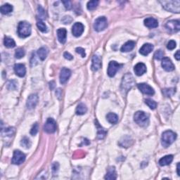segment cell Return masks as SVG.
Here are the masks:
<instances>
[{"mask_svg":"<svg viewBox=\"0 0 180 180\" xmlns=\"http://www.w3.org/2000/svg\"><path fill=\"white\" fill-rule=\"evenodd\" d=\"M135 84V80L134 79V77L131 73H127L124 75L122 80L120 89L123 94L126 95L128 91L131 89V88L133 87Z\"/></svg>","mask_w":180,"mask_h":180,"instance_id":"6da1fadb","label":"cell"},{"mask_svg":"<svg viewBox=\"0 0 180 180\" xmlns=\"http://www.w3.org/2000/svg\"><path fill=\"white\" fill-rule=\"evenodd\" d=\"M160 3L162 4L163 9L166 11L173 12V13H179L180 11V1H161Z\"/></svg>","mask_w":180,"mask_h":180,"instance_id":"7a4b0ae2","label":"cell"},{"mask_svg":"<svg viewBox=\"0 0 180 180\" xmlns=\"http://www.w3.org/2000/svg\"><path fill=\"white\" fill-rule=\"evenodd\" d=\"M134 120L138 125L141 127H147L149 124V116L144 111H137L134 115Z\"/></svg>","mask_w":180,"mask_h":180,"instance_id":"3957f363","label":"cell"},{"mask_svg":"<svg viewBox=\"0 0 180 180\" xmlns=\"http://www.w3.org/2000/svg\"><path fill=\"white\" fill-rule=\"evenodd\" d=\"M18 34L21 38L29 37L31 34V25L26 21H21L18 25Z\"/></svg>","mask_w":180,"mask_h":180,"instance_id":"277c9868","label":"cell"},{"mask_svg":"<svg viewBox=\"0 0 180 180\" xmlns=\"http://www.w3.org/2000/svg\"><path fill=\"white\" fill-rule=\"evenodd\" d=\"M177 138V135L171 130H167L164 132L162 135V145L165 148L168 147L170 145H171L174 141H175Z\"/></svg>","mask_w":180,"mask_h":180,"instance_id":"5b68a950","label":"cell"},{"mask_svg":"<svg viewBox=\"0 0 180 180\" xmlns=\"http://www.w3.org/2000/svg\"><path fill=\"white\" fill-rule=\"evenodd\" d=\"M107 25L108 23L106 18L104 16H101L98 18L95 21L94 24V28L96 31L101 32L106 28Z\"/></svg>","mask_w":180,"mask_h":180,"instance_id":"8992f818","label":"cell"},{"mask_svg":"<svg viewBox=\"0 0 180 180\" xmlns=\"http://www.w3.org/2000/svg\"><path fill=\"white\" fill-rule=\"evenodd\" d=\"M25 160V155L19 150H16L13 152V155L12 158L11 163L14 165H21L24 163Z\"/></svg>","mask_w":180,"mask_h":180,"instance_id":"52a82bcc","label":"cell"},{"mask_svg":"<svg viewBox=\"0 0 180 180\" xmlns=\"http://www.w3.org/2000/svg\"><path fill=\"white\" fill-rule=\"evenodd\" d=\"M165 28L170 33H177L180 30L179 21L177 20H172V21H167V23L165 24Z\"/></svg>","mask_w":180,"mask_h":180,"instance_id":"ba28073f","label":"cell"},{"mask_svg":"<svg viewBox=\"0 0 180 180\" xmlns=\"http://www.w3.org/2000/svg\"><path fill=\"white\" fill-rule=\"evenodd\" d=\"M44 129H45L46 132L49 134L55 132L56 129H57V124H56L54 120L51 118H48L46 123L45 124V126H44Z\"/></svg>","mask_w":180,"mask_h":180,"instance_id":"9c48e42d","label":"cell"},{"mask_svg":"<svg viewBox=\"0 0 180 180\" xmlns=\"http://www.w3.org/2000/svg\"><path fill=\"white\" fill-rule=\"evenodd\" d=\"M121 66V65H120L118 63H117L116 61H111L109 63V68H108V75L109 77H113L115 75V74L118 72V71L120 69V67Z\"/></svg>","mask_w":180,"mask_h":180,"instance_id":"30bf717a","label":"cell"},{"mask_svg":"<svg viewBox=\"0 0 180 180\" xmlns=\"http://www.w3.org/2000/svg\"><path fill=\"white\" fill-rule=\"evenodd\" d=\"M137 87L140 91L142 93L145 94L153 95L155 94V91H154V89L153 88L146 83H140L137 85Z\"/></svg>","mask_w":180,"mask_h":180,"instance_id":"8fae6325","label":"cell"},{"mask_svg":"<svg viewBox=\"0 0 180 180\" xmlns=\"http://www.w3.org/2000/svg\"><path fill=\"white\" fill-rule=\"evenodd\" d=\"M71 75V71H70L68 68H63L61 71V73H60V83L62 85L65 84L67 83V81L68 80Z\"/></svg>","mask_w":180,"mask_h":180,"instance_id":"7c38bea8","label":"cell"},{"mask_svg":"<svg viewBox=\"0 0 180 180\" xmlns=\"http://www.w3.org/2000/svg\"><path fill=\"white\" fill-rule=\"evenodd\" d=\"M84 29H85V28H84V25L83 24L77 22V23H75L73 25V29H72V33H73V35L75 37H78L83 33Z\"/></svg>","mask_w":180,"mask_h":180,"instance_id":"4fadbf2b","label":"cell"},{"mask_svg":"<svg viewBox=\"0 0 180 180\" xmlns=\"http://www.w3.org/2000/svg\"><path fill=\"white\" fill-rule=\"evenodd\" d=\"M162 66L166 71H173L175 70V65L170 59L167 57H164L162 59Z\"/></svg>","mask_w":180,"mask_h":180,"instance_id":"5bb4252c","label":"cell"},{"mask_svg":"<svg viewBox=\"0 0 180 180\" xmlns=\"http://www.w3.org/2000/svg\"><path fill=\"white\" fill-rule=\"evenodd\" d=\"M38 103V96L37 94L30 95L27 100V107L28 109H35Z\"/></svg>","mask_w":180,"mask_h":180,"instance_id":"9a60e30c","label":"cell"},{"mask_svg":"<svg viewBox=\"0 0 180 180\" xmlns=\"http://www.w3.org/2000/svg\"><path fill=\"white\" fill-rule=\"evenodd\" d=\"M101 59L99 56L94 55L92 57V65L91 68L93 71H97L101 68Z\"/></svg>","mask_w":180,"mask_h":180,"instance_id":"2e32d148","label":"cell"},{"mask_svg":"<svg viewBox=\"0 0 180 180\" xmlns=\"http://www.w3.org/2000/svg\"><path fill=\"white\" fill-rule=\"evenodd\" d=\"M14 71L16 74L19 77H23L25 75L26 73V68L23 64L17 63L14 65Z\"/></svg>","mask_w":180,"mask_h":180,"instance_id":"e0dca14e","label":"cell"},{"mask_svg":"<svg viewBox=\"0 0 180 180\" xmlns=\"http://www.w3.org/2000/svg\"><path fill=\"white\" fill-rule=\"evenodd\" d=\"M134 71L137 76H141L147 72V67H146L144 63H139L135 66Z\"/></svg>","mask_w":180,"mask_h":180,"instance_id":"ac0fdd59","label":"cell"},{"mask_svg":"<svg viewBox=\"0 0 180 180\" xmlns=\"http://www.w3.org/2000/svg\"><path fill=\"white\" fill-rule=\"evenodd\" d=\"M144 25L149 28H155L158 26V22L154 18L150 17L144 20Z\"/></svg>","mask_w":180,"mask_h":180,"instance_id":"d6986e66","label":"cell"},{"mask_svg":"<svg viewBox=\"0 0 180 180\" xmlns=\"http://www.w3.org/2000/svg\"><path fill=\"white\" fill-rule=\"evenodd\" d=\"M153 49V46L151 44L147 43L144 44V45L141 47V49H139V53L143 56H147L151 52Z\"/></svg>","mask_w":180,"mask_h":180,"instance_id":"ffe728a7","label":"cell"},{"mask_svg":"<svg viewBox=\"0 0 180 180\" xmlns=\"http://www.w3.org/2000/svg\"><path fill=\"white\" fill-rule=\"evenodd\" d=\"M66 35L67 31L65 28H60L57 30V36L58 39L60 42V43L64 44L66 41Z\"/></svg>","mask_w":180,"mask_h":180,"instance_id":"44dd1931","label":"cell"},{"mask_svg":"<svg viewBox=\"0 0 180 180\" xmlns=\"http://www.w3.org/2000/svg\"><path fill=\"white\" fill-rule=\"evenodd\" d=\"M106 179H116L117 175L116 172H115V167H109L107 170V173L105 176Z\"/></svg>","mask_w":180,"mask_h":180,"instance_id":"7402d4cb","label":"cell"},{"mask_svg":"<svg viewBox=\"0 0 180 180\" xmlns=\"http://www.w3.org/2000/svg\"><path fill=\"white\" fill-rule=\"evenodd\" d=\"M135 47V42L134 41H128L121 47L122 52H128L132 50Z\"/></svg>","mask_w":180,"mask_h":180,"instance_id":"603a6c76","label":"cell"},{"mask_svg":"<svg viewBox=\"0 0 180 180\" xmlns=\"http://www.w3.org/2000/svg\"><path fill=\"white\" fill-rule=\"evenodd\" d=\"M173 161V156L172 155H165L159 161V165L161 166H165L168 165L172 163Z\"/></svg>","mask_w":180,"mask_h":180,"instance_id":"cb8c5ba5","label":"cell"},{"mask_svg":"<svg viewBox=\"0 0 180 180\" xmlns=\"http://www.w3.org/2000/svg\"><path fill=\"white\" fill-rule=\"evenodd\" d=\"M95 125L97 126V129H98V133H97V137L98 139H102L105 137V136L106 135V131L103 129V127H101V125H99V123H98L97 120L95 121Z\"/></svg>","mask_w":180,"mask_h":180,"instance_id":"d4e9b609","label":"cell"},{"mask_svg":"<svg viewBox=\"0 0 180 180\" xmlns=\"http://www.w3.org/2000/svg\"><path fill=\"white\" fill-rule=\"evenodd\" d=\"M106 119L109 123H110L112 125H115L118 122V116L115 113H109L107 114Z\"/></svg>","mask_w":180,"mask_h":180,"instance_id":"484cf974","label":"cell"},{"mask_svg":"<svg viewBox=\"0 0 180 180\" xmlns=\"http://www.w3.org/2000/svg\"><path fill=\"white\" fill-rule=\"evenodd\" d=\"M15 134V129L13 127H8L7 129H1V135L3 137H11Z\"/></svg>","mask_w":180,"mask_h":180,"instance_id":"4316f807","label":"cell"},{"mask_svg":"<svg viewBox=\"0 0 180 180\" xmlns=\"http://www.w3.org/2000/svg\"><path fill=\"white\" fill-rule=\"evenodd\" d=\"M48 54V49L46 47H41L40 49H38L37 55L42 61L45 60Z\"/></svg>","mask_w":180,"mask_h":180,"instance_id":"83f0119b","label":"cell"},{"mask_svg":"<svg viewBox=\"0 0 180 180\" xmlns=\"http://www.w3.org/2000/svg\"><path fill=\"white\" fill-rule=\"evenodd\" d=\"M87 108L85 104L83 103H80V104L77 106V109H76V114L77 115H84L87 113Z\"/></svg>","mask_w":180,"mask_h":180,"instance_id":"f1b7e54d","label":"cell"},{"mask_svg":"<svg viewBox=\"0 0 180 180\" xmlns=\"http://www.w3.org/2000/svg\"><path fill=\"white\" fill-rule=\"evenodd\" d=\"M0 11H1L2 14H8V13H11L13 11V7L11 4H6L1 6V8H0Z\"/></svg>","mask_w":180,"mask_h":180,"instance_id":"f546056e","label":"cell"},{"mask_svg":"<svg viewBox=\"0 0 180 180\" xmlns=\"http://www.w3.org/2000/svg\"><path fill=\"white\" fill-rule=\"evenodd\" d=\"M4 44L7 48H13L16 46V42L13 39L9 37H5L4 39Z\"/></svg>","mask_w":180,"mask_h":180,"instance_id":"4dcf8cb0","label":"cell"},{"mask_svg":"<svg viewBox=\"0 0 180 180\" xmlns=\"http://www.w3.org/2000/svg\"><path fill=\"white\" fill-rule=\"evenodd\" d=\"M37 26L38 28V29H39L41 32H42V33H46V32H47V25H45V23H44L42 21H40V20H39V21H37Z\"/></svg>","mask_w":180,"mask_h":180,"instance_id":"1f68e13d","label":"cell"},{"mask_svg":"<svg viewBox=\"0 0 180 180\" xmlns=\"http://www.w3.org/2000/svg\"><path fill=\"white\" fill-rule=\"evenodd\" d=\"M145 103H146V104H147L151 109L154 110V109H156L157 103H156V102L154 101L153 100L150 99H146L145 100Z\"/></svg>","mask_w":180,"mask_h":180,"instance_id":"d6a6232c","label":"cell"},{"mask_svg":"<svg viewBox=\"0 0 180 180\" xmlns=\"http://www.w3.org/2000/svg\"><path fill=\"white\" fill-rule=\"evenodd\" d=\"M98 4H99V1H96V0L90 1L87 3V9L90 11H92L98 7Z\"/></svg>","mask_w":180,"mask_h":180,"instance_id":"836d02e7","label":"cell"},{"mask_svg":"<svg viewBox=\"0 0 180 180\" xmlns=\"http://www.w3.org/2000/svg\"><path fill=\"white\" fill-rule=\"evenodd\" d=\"M24 56H25V51H24L23 49H22V48H19V49L16 50L15 57L16 58V59H21V58H23Z\"/></svg>","mask_w":180,"mask_h":180,"instance_id":"e575fe53","label":"cell"},{"mask_svg":"<svg viewBox=\"0 0 180 180\" xmlns=\"http://www.w3.org/2000/svg\"><path fill=\"white\" fill-rule=\"evenodd\" d=\"M38 14H39V18L40 19V21H42V19H45L46 16H47L46 11H45L43 8H42L41 7H38Z\"/></svg>","mask_w":180,"mask_h":180,"instance_id":"d590c367","label":"cell"},{"mask_svg":"<svg viewBox=\"0 0 180 180\" xmlns=\"http://www.w3.org/2000/svg\"><path fill=\"white\" fill-rule=\"evenodd\" d=\"M17 82L16 80H10L7 84V88L9 90H15L17 88Z\"/></svg>","mask_w":180,"mask_h":180,"instance_id":"8d00e7d4","label":"cell"},{"mask_svg":"<svg viewBox=\"0 0 180 180\" xmlns=\"http://www.w3.org/2000/svg\"><path fill=\"white\" fill-rule=\"evenodd\" d=\"M21 144L23 146V147H25V148H26V149H28V148H29L30 147L31 143H30V141L28 138L23 137L21 140Z\"/></svg>","mask_w":180,"mask_h":180,"instance_id":"74e56055","label":"cell"},{"mask_svg":"<svg viewBox=\"0 0 180 180\" xmlns=\"http://www.w3.org/2000/svg\"><path fill=\"white\" fill-rule=\"evenodd\" d=\"M164 54H164L162 50H157L155 54H154V58L156 60H161L164 58Z\"/></svg>","mask_w":180,"mask_h":180,"instance_id":"f35d334b","label":"cell"},{"mask_svg":"<svg viewBox=\"0 0 180 180\" xmlns=\"http://www.w3.org/2000/svg\"><path fill=\"white\" fill-rule=\"evenodd\" d=\"M166 97H170L175 93V89H165L163 91Z\"/></svg>","mask_w":180,"mask_h":180,"instance_id":"ab89813d","label":"cell"},{"mask_svg":"<svg viewBox=\"0 0 180 180\" xmlns=\"http://www.w3.org/2000/svg\"><path fill=\"white\" fill-rule=\"evenodd\" d=\"M38 129H39V126H38V124L36 123L34 124L33 127H32V129L30 130V134L33 136L36 135L38 132Z\"/></svg>","mask_w":180,"mask_h":180,"instance_id":"60d3db41","label":"cell"},{"mask_svg":"<svg viewBox=\"0 0 180 180\" xmlns=\"http://www.w3.org/2000/svg\"><path fill=\"white\" fill-rule=\"evenodd\" d=\"M76 52L77 54H79L81 55V57L83 58H85L86 57V54H85V50L83 49V48L82 47H77L75 49Z\"/></svg>","mask_w":180,"mask_h":180,"instance_id":"b9f144b4","label":"cell"},{"mask_svg":"<svg viewBox=\"0 0 180 180\" xmlns=\"http://www.w3.org/2000/svg\"><path fill=\"white\" fill-rule=\"evenodd\" d=\"M176 47V42L174 40L169 41V42L167 43V48L170 50H173Z\"/></svg>","mask_w":180,"mask_h":180,"instance_id":"7bdbcfd3","label":"cell"},{"mask_svg":"<svg viewBox=\"0 0 180 180\" xmlns=\"http://www.w3.org/2000/svg\"><path fill=\"white\" fill-rule=\"evenodd\" d=\"M62 2H63V4H64V7H65V9H68V10L71 9V8H72L71 1H63Z\"/></svg>","mask_w":180,"mask_h":180,"instance_id":"ee69618b","label":"cell"},{"mask_svg":"<svg viewBox=\"0 0 180 180\" xmlns=\"http://www.w3.org/2000/svg\"><path fill=\"white\" fill-rule=\"evenodd\" d=\"M59 165L58 163H54L52 165V172L54 175L57 174V173L59 170Z\"/></svg>","mask_w":180,"mask_h":180,"instance_id":"f6af8a7d","label":"cell"},{"mask_svg":"<svg viewBox=\"0 0 180 180\" xmlns=\"http://www.w3.org/2000/svg\"><path fill=\"white\" fill-rule=\"evenodd\" d=\"M63 57L64 58H65V59H68V60H72L73 59V56H72L71 54L68 53V52H65L63 54Z\"/></svg>","mask_w":180,"mask_h":180,"instance_id":"bcb514c9","label":"cell"},{"mask_svg":"<svg viewBox=\"0 0 180 180\" xmlns=\"http://www.w3.org/2000/svg\"><path fill=\"white\" fill-rule=\"evenodd\" d=\"M56 94H57L58 99H61V98L62 97V90L61 89H58L56 91Z\"/></svg>","mask_w":180,"mask_h":180,"instance_id":"7dc6e473","label":"cell"},{"mask_svg":"<svg viewBox=\"0 0 180 180\" xmlns=\"http://www.w3.org/2000/svg\"><path fill=\"white\" fill-rule=\"evenodd\" d=\"M49 86H50V89L51 90H53L55 87V83L54 81H51V83H49Z\"/></svg>","mask_w":180,"mask_h":180,"instance_id":"c3c4849f","label":"cell"},{"mask_svg":"<svg viewBox=\"0 0 180 180\" xmlns=\"http://www.w3.org/2000/svg\"><path fill=\"white\" fill-rule=\"evenodd\" d=\"M175 59L177 60V61H179V60L180 59V56H179V51H177V52H176V54H175Z\"/></svg>","mask_w":180,"mask_h":180,"instance_id":"681fc988","label":"cell"},{"mask_svg":"<svg viewBox=\"0 0 180 180\" xmlns=\"http://www.w3.org/2000/svg\"><path fill=\"white\" fill-rule=\"evenodd\" d=\"M177 175H180L179 174V163H177Z\"/></svg>","mask_w":180,"mask_h":180,"instance_id":"f907efd6","label":"cell"}]
</instances>
